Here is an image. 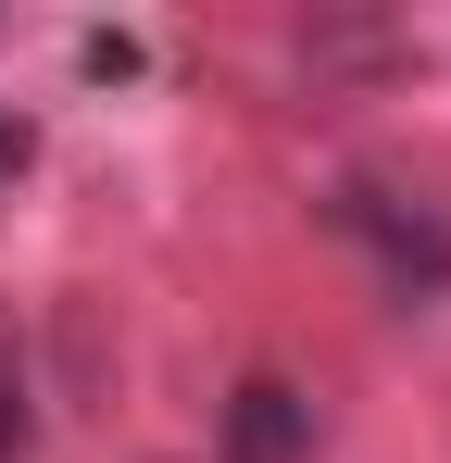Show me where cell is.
I'll list each match as a JSON object with an SVG mask.
<instances>
[{"instance_id":"obj_1","label":"cell","mask_w":451,"mask_h":463,"mask_svg":"<svg viewBox=\"0 0 451 463\" xmlns=\"http://www.w3.org/2000/svg\"><path fill=\"white\" fill-rule=\"evenodd\" d=\"M339 226H364L376 250H389V276H401V288H451V226H427V213L401 226L376 188H351V201H339Z\"/></svg>"},{"instance_id":"obj_2","label":"cell","mask_w":451,"mask_h":463,"mask_svg":"<svg viewBox=\"0 0 451 463\" xmlns=\"http://www.w3.org/2000/svg\"><path fill=\"white\" fill-rule=\"evenodd\" d=\"M301 439H313V401H301V388H276V376L238 388V413H226V451L238 463H289Z\"/></svg>"},{"instance_id":"obj_4","label":"cell","mask_w":451,"mask_h":463,"mask_svg":"<svg viewBox=\"0 0 451 463\" xmlns=\"http://www.w3.org/2000/svg\"><path fill=\"white\" fill-rule=\"evenodd\" d=\"M13 163H25V126H13V113H0V175H13Z\"/></svg>"},{"instance_id":"obj_3","label":"cell","mask_w":451,"mask_h":463,"mask_svg":"<svg viewBox=\"0 0 451 463\" xmlns=\"http://www.w3.org/2000/svg\"><path fill=\"white\" fill-rule=\"evenodd\" d=\"M25 426H38V413H25V376H13V364H0V463L25 451Z\"/></svg>"}]
</instances>
